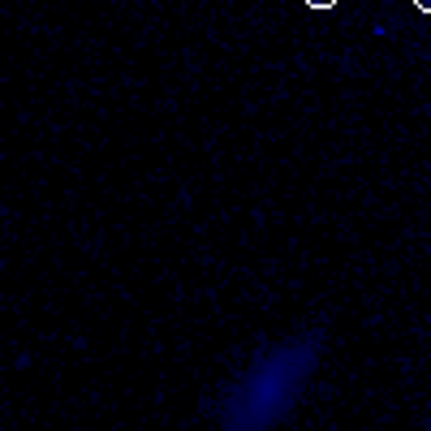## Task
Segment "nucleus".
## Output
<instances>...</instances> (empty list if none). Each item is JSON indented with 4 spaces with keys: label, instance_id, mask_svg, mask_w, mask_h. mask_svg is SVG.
<instances>
[{
    "label": "nucleus",
    "instance_id": "nucleus-1",
    "mask_svg": "<svg viewBox=\"0 0 431 431\" xmlns=\"http://www.w3.org/2000/svg\"><path fill=\"white\" fill-rule=\"evenodd\" d=\"M306 5H310V9H332L337 0H306Z\"/></svg>",
    "mask_w": 431,
    "mask_h": 431
},
{
    "label": "nucleus",
    "instance_id": "nucleus-2",
    "mask_svg": "<svg viewBox=\"0 0 431 431\" xmlns=\"http://www.w3.org/2000/svg\"><path fill=\"white\" fill-rule=\"evenodd\" d=\"M414 5H419V9H423V13H431V0H414Z\"/></svg>",
    "mask_w": 431,
    "mask_h": 431
}]
</instances>
